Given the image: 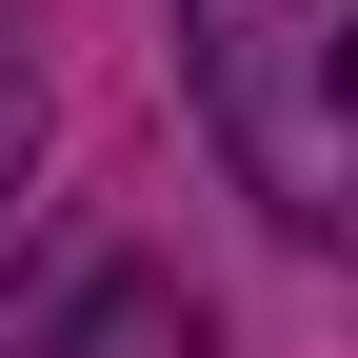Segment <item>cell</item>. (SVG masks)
Masks as SVG:
<instances>
[{"label":"cell","instance_id":"obj_1","mask_svg":"<svg viewBox=\"0 0 358 358\" xmlns=\"http://www.w3.org/2000/svg\"><path fill=\"white\" fill-rule=\"evenodd\" d=\"M179 100L279 239L358 259V0H179Z\"/></svg>","mask_w":358,"mask_h":358},{"label":"cell","instance_id":"obj_2","mask_svg":"<svg viewBox=\"0 0 358 358\" xmlns=\"http://www.w3.org/2000/svg\"><path fill=\"white\" fill-rule=\"evenodd\" d=\"M20 358H219V319H199V299L159 279V259H100V279H80L60 319L20 338Z\"/></svg>","mask_w":358,"mask_h":358},{"label":"cell","instance_id":"obj_3","mask_svg":"<svg viewBox=\"0 0 358 358\" xmlns=\"http://www.w3.org/2000/svg\"><path fill=\"white\" fill-rule=\"evenodd\" d=\"M20 179H40V40H20V0H0V219H20Z\"/></svg>","mask_w":358,"mask_h":358}]
</instances>
